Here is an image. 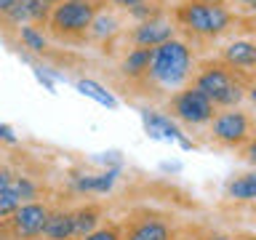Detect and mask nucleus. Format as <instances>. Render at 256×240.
<instances>
[{
	"label": "nucleus",
	"instance_id": "obj_2",
	"mask_svg": "<svg viewBox=\"0 0 256 240\" xmlns=\"http://www.w3.org/2000/svg\"><path fill=\"white\" fill-rule=\"evenodd\" d=\"M251 78L240 75L232 67H227L219 56L216 59H203L195 64V72L190 78V86L198 88L206 99H211L216 110H232L246 99Z\"/></svg>",
	"mask_w": 256,
	"mask_h": 240
},
{
	"label": "nucleus",
	"instance_id": "obj_20",
	"mask_svg": "<svg viewBox=\"0 0 256 240\" xmlns=\"http://www.w3.org/2000/svg\"><path fill=\"white\" fill-rule=\"evenodd\" d=\"M238 152H240V158H243L248 166H254V168H256V134H254L251 139H248V142H246Z\"/></svg>",
	"mask_w": 256,
	"mask_h": 240
},
{
	"label": "nucleus",
	"instance_id": "obj_13",
	"mask_svg": "<svg viewBox=\"0 0 256 240\" xmlns=\"http://www.w3.org/2000/svg\"><path fill=\"white\" fill-rule=\"evenodd\" d=\"M224 195L230 200H238V203H251L256 200V168L254 171H243L230 176L227 184H224Z\"/></svg>",
	"mask_w": 256,
	"mask_h": 240
},
{
	"label": "nucleus",
	"instance_id": "obj_22",
	"mask_svg": "<svg viewBox=\"0 0 256 240\" xmlns=\"http://www.w3.org/2000/svg\"><path fill=\"white\" fill-rule=\"evenodd\" d=\"M110 8H123V11H128V8H134V6H139L142 0H104Z\"/></svg>",
	"mask_w": 256,
	"mask_h": 240
},
{
	"label": "nucleus",
	"instance_id": "obj_17",
	"mask_svg": "<svg viewBox=\"0 0 256 240\" xmlns=\"http://www.w3.org/2000/svg\"><path fill=\"white\" fill-rule=\"evenodd\" d=\"M78 91L91 96V99H96L99 104H107V107H115V99H112L110 91H104V88L96 83V80H78Z\"/></svg>",
	"mask_w": 256,
	"mask_h": 240
},
{
	"label": "nucleus",
	"instance_id": "obj_15",
	"mask_svg": "<svg viewBox=\"0 0 256 240\" xmlns=\"http://www.w3.org/2000/svg\"><path fill=\"white\" fill-rule=\"evenodd\" d=\"M16 38H19L22 48H27V51L38 54V56H51L54 54L51 43H48V35L40 27H35V24H24V27H19Z\"/></svg>",
	"mask_w": 256,
	"mask_h": 240
},
{
	"label": "nucleus",
	"instance_id": "obj_24",
	"mask_svg": "<svg viewBox=\"0 0 256 240\" xmlns=\"http://www.w3.org/2000/svg\"><path fill=\"white\" fill-rule=\"evenodd\" d=\"M238 8L246 14H256V0H238Z\"/></svg>",
	"mask_w": 256,
	"mask_h": 240
},
{
	"label": "nucleus",
	"instance_id": "obj_1",
	"mask_svg": "<svg viewBox=\"0 0 256 240\" xmlns=\"http://www.w3.org/2000/svg\"><path fill=\"white\" fill-rule=\"evenodd\" d=\"M195 48L182 38H171L163 46L152 48V62L147 70L142 88L152 91H179L190 86V78L195 72Z\"/></svg>",
	"mask_w": 256,
	"mask_h": 240
},
{
	"label": "nucleus",
	"instance_id": "obj_18",
	"mask_svg": "<svg viewBox=\"0 0 256 240\" xmlns=\"http://www.w3.org/2000/svg\"><path fill=\"white\" fill-rule=\"evenodd\" d=\"M144 120H147V128H150L152 134H155V131H163L166 136H179V134H182L179 128L171 123V118L163 115V112H147V115H144Z\"/></svg>",
	"mask_w": 256,
	"mask_h": 240
},
{
	"label": "nucleus",
	"instance_id": "obj_4",
	"mask_svg": "<svg viewBox=\"0 0 256 240\" xmlns=\"http://www.w3.org/2000/svg\"><path fill=\"white\" fill-rule=\"evenodd\" d=\"M102 8H107L104 0H64L54 6L46 22L48 38L64 46H83Z\"/></svg>",
	"mask_w": 256,
	"mask_h": 240
},
{
	"label": "nucleus",
	"instance_id": "obj_27",
	"mask_svg": "<svg viewBox=\"0 0 256 240\" xmlns=\"http://www.w3.org/2000/svg\"><path fill=\"white\" fill-rule=\"evenodd\" d=\"M16 3V0H0V16H3L6 11H8V8H11Z\"/></svg>",
	"mask_w": 256,
	"mask_h": 240
},
{
	"label": "nucleus",
	"instance_id": "obj_21",
	"mask_svg": "<svg viewBox=\"0 0 256 240\" xmlns=\"http://www.w3.org/2000/svg\"><path fill=\"white\" fill-rule=\"evenodd\" d=\"M14 176H16V171H14L11 166L0 163V192H3V190L8 187V184H11V179H14Z\"/></svg>",
	"mask_w": 256,
	"mask_h": 240
},
{
	"label": "nucleus",
	"instance_id": "obj_5",
	"mask_svg": "<svg viewBox=\"0 0 256 240\" xmlns=\"http://www.w3.org/2000/svg\"><path fill=\"white\" fill-rule=\"evenodd\" d=\"M123 240H182L174 216L155 208H139L120 222Z\"/></svg>",
	"mask_w": 256,
	"mask_h": 240
},
{
	"label": "nucleus",
	"instance_id": "obj_26",
	"mask_svg": "<svg viewBox=\"0 0 256 240\" xmlns=\"http://www.w3.org/2000/svg\"><path fill=\"white\" fill-rule=\"evenodd\" d=\"M246 96H248V99H251V102L256 104V75L251 78V83H248V94H246Z\"/></svg>",
	"mask_w": 256,
	"mask_h": 240
},
{
	"label": "nucleus",
	"instance_id": "obj_8",
	"mask_svg": "<svg viewBox=\"0 0 256 240\" xmlns=\"http://www.w3.org/2000/svg\"><path fill=\"white\" fill-rule=\"evenodd\" d=\"M51 214V206L43 200H32V203H22L11 216L0 219V227L6 232V240H40Z\"/></svg>",
	"mask_w": 256,
	"mask_h": 240
},
{
	"label": "nucleus",
	"instance_id": "obj_29",
	"mask_svg": "<svg viewBox=\"0 0 256 240\" xmlns=\"http://www.w3.org/2000/svg\"><path fill=\"white\" fill-rule=\"evenodd\" d=\"M43 3H46L48 8H54V6H59V3H64V0H43Z\"/></svg>",
	"mask_w": 256,
	"mask_h": 240
},
{
	"label": "nucleus",
	"instance_id": "obj_10",
	"mask_svg": "<svg viewBox=\"0 0 256 240\" xmlns=\"http://www.w3.org/2000/svg\"><path fill=\"white\" fill-rule=\"evenodd\" d=\"M219 59L246 78L256 75V43H251V40H235V43H230L227 48H222Z\"/></svg>",
	"mask_w": 256,
	"mask_h": 240
},
{
	"label": "nucleus",
	"instance_id": "obj_7",
	"mask_svg": "<svg viewBox=\"0 0 256 240\" xmlns=\"http://www.w3.org/2000/svg\"><path fill=\"white\" fill-rule=\"evenodd\" d=\"M166 107H168V115L171 118H176L184 126H195V128L211 126V120L216 118V112H219L211 104V99H206V96L192 86H184L179 91H174L168 96Z\"/></svg>",
	"mask_w": 256,
	"mask_h": 240
},
{
	"label": "nucleus",
	"instance_id": "obj_6",
	"mask_svg": "<svg viewBox=\"0 0 256 240\" xmlns=\"http://www.w3.org/2000/svg\"><path fill=\"white\" fill-rule=\"evenodd\" d=\"M208 128H211V142L222 150H240L256 134L254 118L240 107L219 110Z\"/></svg>",
	"mask_w": 256,
	"mask_h": 240
},
{
	"label": "nucleus",
	"instance_id": "obj_25",
	"mask_svg": "<svg viewBox=\"0 0 256 240\" xmlns=\"http://www.w3.org/2000/svg\"><path fill=\"white\" fill-rule=\"evenodd\" d=\"M203 240H243L238 235H224V232H214V235H206Z\"/></svg>",
	"mask_w": 256,
	"mask_h": 240
},
{
	"label": "nucleus",
	"instance_id": "obj_28",
	"mask_svg": "<svg viewBox=\"0 0 256 240\" xmlns=\"http://www.w3.org/2000/svg\"><path fill=\"white\" fill-rule=\"evenodd\" d=\"M200 3H214V6H227V0H200Z\"/></svg>",
	"mask_w": 256,
	"mask_h": 240
},
{
	"label": "nucleus",
	"instance_id": "obj_30",
	"mask_svg": "<svg viewBox=\"0 0 256 240\" xmlns=\"http://www.w3.org/2000/svg\"><path fill=\"white\" fill-rule=\"evenodd\" d=\"M0 240H6V232H3V227H0Z\"/></svg>",
	"mask_w": 256,
	"mask_h": 240
},
{
	"label": "nucleus",
	"instance_id": "obj_12",
	"mask_svg": "<svg viewBox=\"0 0 256 240\" xmlns=\"http://www.w3.org/2000/svg\"><path fill=\"white\" fill-rule=\"evenodd\" d=\"M46 240H75V219L70 208H51L43 230Z\"/></svg>",
	"mask_w": 256,
	"mask_h": 240
},
{
	"label": "nucleus",
	"instance_id": "obj_31",
	"mask_svg": "<svg viewBox=\"0 0 256 240\" xmlns=\"http://www.w3.org/2000/svg\"><path fill=\"white\" fill-rule=\"evenodd\" d=\"M254 123H256V120H254Z\"/></svg>",
	"mask_w": 256,
	"mask_h": 240
},
{
	"label": "nucleus",
	"instance_id": "obj_16",
	"mask_svg": "<svg viewBox=\"0 0 256 240\" xmlns=\"http://www.w3.org/2000/svg\"><path fill=\"white\" fill-rule=\"evenodd\" d=\"M120 32V19L115 14V8H102L99 14H96V19L91 24V32H88V40H110L112 35H118Z\"/></svg>",
	"mask_w": 256,
	"mask_h": 240
},
{
	"label": "nucleus",
	"instance_id": "obj_19",
	"mask_svg": "<svg viewBox=\"0 0 256 240\" xmlns=\"http://www.w3.org/2000/svg\"><path fill=\"white\" fill-rule=\"evenodd\" d=\"M80 240H123V232H120V222H107L99 224L94 232H88L86 238Z\"/></svg>",
	"mask_w": 256,
	"mask_h": 240
},
{
	"label": "nucleus",
	"instance_id": "obj_14",
	"mask_svg": "<svg viewBox=\"0 0 256 240\" xmlns=\"http://www.w3.org/2000/svg\"><path fill=\"white\" fill-rule=\"evenodd\" d=\"M72 219H75V238H86L94 232L104 219V206L102 203H83L72 208Z\"/></svg>",
	"mask_w": 256,
	"mask_h": 240
},
{
	"label": "nucleus",
	"instance_id": "obj_23",
	"mask_svg": "<svg viewBox=\"0 0 256 240\" xmlns=\"http://www.w3.org/2000/svg\"><path fill=\"white\" fill-rule=\"evenodd\" d=\"M0 142H8V144L16 142V134H14L8 126H3V123H0Z\"/></svg>",
	"mask_w": 256,
	"mask_h": 240
},
{
	"label": "nucleus",
	"instance_id": "obj_9",
	"mask_svg": "<svg viewBox=\"0 0 256 240\" xmlns=\"http://www.w3.org/2000/svg\"><path fill=\"white\" fill-rule=\"evenodd\" d=\"M126 38L131 40L134 48H158L166 40L176 38V24L171 22V16H158V19L147 22H136L131 30L126 32Z\"/></svg>",
	"mask_w": 256,
	"mask_h": 240
},
{
	"label": "nucleus",
	"instance_id": "obj_11",
	"mask_svg": "<svg viewBox=\"0 0 256 240\" xmlns=\"http://www.w3.org/2000/svg\"><path fill=\"white\" fill-rule=\"evenodd\" d=\"M150 62H152V48H131L123 59H120V78L128 80L131 86H142L144 78H147V70H150Z\"/></svg>",
	"mask_w": 256,
	"mask_h": 240
},
{
	"label": "nucleus",
	"instance_id": "obj_3",
	"mask_svg": "<svg viewBox=\"0 0 256 240\" xmlns=\"http://www.w3.org/2000/svg\"><path fill=\"white\" fill-rule=\"evenodd\" d=\"M168 16L176 24V30L182 27L198 40H219L238 22V14H232L227 6L200 3V0H182L168 11Z\"/></svg>",
	"mask_w": 256,
	"mask_h": 240
}]
</instances>
